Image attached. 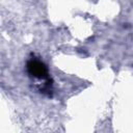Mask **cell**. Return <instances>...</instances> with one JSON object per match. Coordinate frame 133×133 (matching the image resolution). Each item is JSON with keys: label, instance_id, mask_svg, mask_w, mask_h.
Returning <instances> with one entry per match:
<instances>
[{"label": "cell", "instance_id": "obj_1", "mask_svg": "<svg viewBox=\"0 0 133 133\" xmlns=\"http://www.w3.org/2000/svg\"><path fill=\"white\" fill-rule=\"evenodd\" d=\"M27 72L30 76L37 79H45L48 76L47 66L39 60L31 59L27 62Z\"/></svg>", "mask_w": 133, "mask_h": 133}]
</instances>
